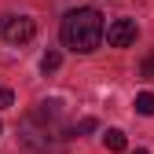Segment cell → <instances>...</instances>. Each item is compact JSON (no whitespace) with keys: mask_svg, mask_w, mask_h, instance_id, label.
Returning <instances> with one entry per match:
<instances>
[{"mask_svg":"<svg viewBox=\"0 0 154 154\" xmlns=\"http://www.w3.org/2000/svg\"><path fill=\"white\" fill-rule=\"evenodd\" d=\"M136 114H147V118L154 114V92H140L136 95Z\"/></svg>","mask_w":154,"mask_h":154,"instance_id":"cell-5","label":"cell"},{"mask_svg":"<svg viewBox=\"0 0 154 154\" xmlns=\"http://www.w3.org/2000/svg\"><path fill=\"white\" fill-rule=\"evenodd\" d=\"M103 33H106V44L110 48H128L132 41H136V22H132V18H114Z\"/></svg>","mask_w":154,"mask_h":154,"instance_id":"cell-3","label":"cell"},{"mask_svg":"<svg viewBox=\"0 0 154 154\" xmlns=\"http://www.w3.org/2000/svg\"><path fill=\"white\" fill-rule=\"evenodd\" d=\"M92 128H95V121H92V118H85L81 125H77V132H92Z\"/></svg>","mask_w":154,"mask_h":154,"instance_id":"cell-8","label":"cell"},{"mask_svg":"<svg viewBox=\"0 0 154 154\" xmlns=\"http://www.w3.org/2000/svg\"><path fill=\"white\" fill-rule=\"evenodd\" d=\"M15 103V95H11V88H0V110H8Z\"/></svg>","mask_w":154,"mask_h":154,"instance_id":"cell-7","label":"cell"},{"mask_svg":"<svg viewBox=\"0 0 154 154\" xmlns=\"http://www.w3.org/2000/svg\"><path fill=\"white\" fill-rule=\"evenodd\" d=\"M37 33V22L26 15H4L0 18V37H4L8 44H29Z\"/></svg>","mask_w":154,"mask_h":154,"instance_id":"cell-2","label":"cell"},{"mask_svg":"<svg viewBox=\"0 0 154 154\" xmlns=\"http://www.w3.org/2000/svg\"><path fill=\"white\" fill-rule=\"evenodd\" d=\"M59 63H63V55H59V51H48L44 59H41V70H44V73H55V70H59Z\"/></svg>","mask_w":154,"mask_h":154,"instance_id":"cell-6","label":"cell"},{"mask_svg":"<svg viewBox=\"0 0 154 154\" xmlns=\"http://www.w3.org/2000/svg\"><path fill=\"white\" fill-rule=\"evenodd\" d=\"M103 143H106L110 150H125V132H121V128H106Z\"/></svg>","mask_w":154,"mask_h":154,"instance_id":"cell-4","label":"cell"},{"mask_svg":"<svg viewBox=\"0 0 154 154\" xmlns=\"http://www.w3.org/2000/svg\"><path fill=\"white\" fill-rule=\"evenodd\" d=\"M136 154H150V150H143V147H140V150H136Z\"/></svg>","mask_w":154,"mask_h":154,"instance_id":"cell-9","label":"cell"},{"mask_svg":"<svg viewBox=\"0 0 154 154\" xmlns=\"http://www.w3.org/2000/svg\"><path fill=\"white\" fill-rule=\"evenodd\" d=\"M59 33H63V44L66 48L88 55V51H95L103 44V15L95 8H77V11H70L63 18V29Z\"/></svg>","mask_w":154,"mask_h":154,"instance_id":"cell-1","label":"cell"}]
</instances>
